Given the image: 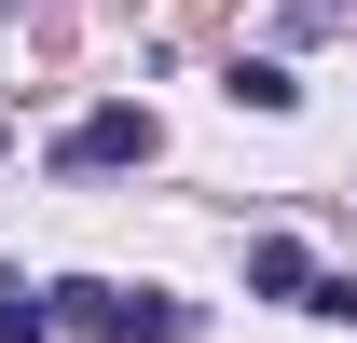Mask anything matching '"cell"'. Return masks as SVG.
<instances>
[{"mask_svg":"<svg viewBox=\"0 0 357 343\" xmlns=\"http://www.w3.org/2000/svg\"><path fill=\"white\" fill-rule=\"evenodd\" d=\"M248 289H261V302H303V289H316V261L289 247V234H261V247H248Z\"/></svg>","mask_w":357,"mask_h":343,"instance_id":"3","label":"cell"},{"mask_svg":"<svg viewBox=\"0 0 357 343\" xmlns=\"http://www.w3.org/2000/svg\"><path fill=\"white\" fill-rule=\"evenodd\" d=\"M303 302H316V316H344V330H357V275H316Z\"/></svg>","mask_w":357,"mask_h":343,"instance_id":"6","label":"cell"},{"mask_svg":"<svg viewBox=\"0 0 357 343\" xmlns=\"http://www.w3.org/2000/svg\"><path fill=\"white\" fill-rule=\"evenodd\" d=\"M151 151H165V124H151L137 96H110V110H83V124L55 137V165H69V178H124V165H151Z\"/></svg>","mask_w":357,"mask_h":343,"instance_id":"2","label":"cell"},{"mask_svg":"<svg viewBox=\"0 0 357 343\" xmlns=\"http://www.w3.org/2000/svg\"><path fill=\"white\" fill-rule=\"evenodd\" d=\"M289 96H303V83H289L275 55H234V110H289Z\"/></svg>","mask_w":357,"mask_h":343,"instance_id":"5","label":"cell"},{"mask_svg":"<svg viewBox=\"0 0 357 343\" xmlns=\"http://www.w3.org/2000/svg\"><path fill=\"white\" fill-rule=\"evenodd\" d=\"M0 343H55V289H28V275H0Z\"/></svg>","mask_w":357,"mask_h":343,"instance_id":"4","label":"cell"},{"mask_svg":"<svg viewBox=\"0 0 357 343\" xmlns=\"http://www.w3.org/2000/svg\"><path fill=\"white\" fill-rule=\"evenodd\" d=\"M55 330H96V343H192V302H165V289H110V275H83V289H55Z\"/></svg>","mask_w":357,"mask_h":343,"instance_id":"1","label":"cell"}]
</instances>
